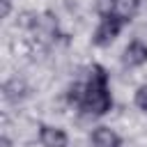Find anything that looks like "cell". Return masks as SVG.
<instances>
[{
  "instance_id": "obj_6",
  "label": "cell",
  "mask_w": 147,
  "mask_h": 147,
  "mask_svg": "<svg viewBox=\"0 0 147 147\" xmlns=\"http://www.w3.org/2000/svg\"><path fill=\"white\" fill-rule=\"evenodd\" d=\"M90 147H122V136H119L115 129L101 124V126H96V129L92 131V136H90Z\"/></svg>"
},
{
  "instance_id": "obj_10",
  "label": "cell",
  "mask_w": 147,
  "mask_h": 147,
  "mask_svg": "<svg viewBox=\"0 0 147 147\" xmlns=\"http://www.w3.org/2000/svg\"><path fill=\"white\" fill-rule=\"evenodd\" d=\"M0 147H14L11 140H9V136H2V138H0Z\"/></svg>"
},
{
  "instance_id": "obj_3",
  "label": "cell",
  "mask_w": 147,
  "mask_h": 147,
  "mask_svg": "<svg viewBox=\"0 0 147 147\" xmlns=\"http://www.w3.org/2000/svg\"><path fill=\"white\" fill-rule=\"evenodd\" d=\"M138 11H140V0H103L101 7V16L110 14L122 23H131Z\"/></svg>"
},
{
  "instance_id": "obj_2",
  "label": "cell",
  "mask_w": 147,
  "mask_h": 147,
  "mask_svg": "<svg viewBox=\"0 0 147 147\" xmlns=\"http://www.w3.org/2000/svg\"><path fill=\"white\" fill-rule=\"evenodd\" d=\"M124 25H126V23H122L119 18H115V16H110V14L101 16L99 25H96V28H94V32H92V44H94V46H99V48L110 46V44L119 37V32H122V28H124Z\"/></svg>"
},
{
  "instance_id": "obj_5",
  "label": "cell",
  "mask_w": 147,
  "mask_h": 147,
  "mask_svg": "<svg viewBox=\"0 0 147 147\" xmlns=\"http://www.w3.org/2000/svg\"><path fill=\"white\" fill-rule=\"evenodd\" d=\"M39 142H41V147H67L69 145V136L60 126L41 124L39 126Z\"/></svg>"
},
{
  "instance_id": "obj_7",
  "label": "cell",
  "mask_w": 147,
  "mask_h": 147,
  "mask_svg": "<svg viewBox=\"0 0 147 147\" xmlns=\"http://www.w3.org/2000/svg\"><path fill=\"white\" fill-rule=\"evenodd\" d=\"M2 92H5V99L7 101H11V103H18V101H23L25 96H28V85H25V80L23 78H9L7 83H5V87H2Z\"/></svg>"
},
{
  "instance_id": "obj_8",
  "label": "cell",
  "mask_w": 147,
  "mask_h": 147,
  "mask_svg": "<svg viewBox=\"0 0 147 147\" xmlns=\"http://www.w3.org/2000/svg\"><path fill=\"white\" fill-rule=\"evenodd\" d=\"M133 103H136V108H138L140 113L147 115V83H142V85L136 90V94H133Z\"/></svg>"
},
{
  "instance_id": "obj_4",
  "label": "cell",
  "mask_w": 147,
  "mask_h": 147,
  "mask_svg": "<svg viewBox=\"0 0 147 147\" xmlns=\"http://www.w3.org/2000/svg\"><path fill=\"white\" fill-rule=\"evenodd\" d=\"M122 64L129 67V69H138V67L147 64V44L142 39L129 41L124 53H122Z\"/></svg>"
},
{
  "instance_id": "obj_9",
  "label": "cell",
  "mask_w": 147,
  "mask_h": 147,
  "mask_svg": "<svg viewBox=\"0 0 147 147\" xmlns=\"http://www.w3.org/2000/svg\"><path fill=\"white\" fill-rule=\"evenodd\" d=\"M0 5H2V18H7L9 16V11H11V0H0Z\"/></svg>"
},
{
  "instance_id": "obj_1",
  "label": "cell",
  "mask_w": 147,
  "mask_h": 147,
  "mask_svg": "<svg viewBox=\"0 0 147 147\" xmlns=\"http://www.w3.org/2000/svg\"><path fill=\"white\" fill-rule=\"evenodd\" d=\"M113 108V94H110V80L101 64H94L90 69L87 80L83 83V99L78 110L87 117H103Z\"/></svg>"
}]
</instances>
